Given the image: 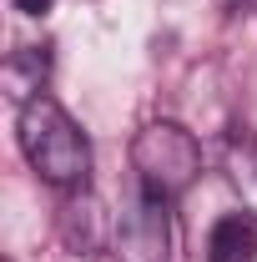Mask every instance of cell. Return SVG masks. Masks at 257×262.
<instances>
[{"instance_id": "cell-4", "label": "cell", "mask_w": 257, "mask_h": 262, "mask_svg": "<svg viewBox=\"0 0 257 262\" xmlns=\"http://www.w3.org/2000/svg\"><path fill=\"white\" fill-rule=\"evenodd\" d=\"M222 177L247 207V217H257V131L232 126L222 136Z\"/></svg>"}, {"instance_id": "cell-6", "label": "cell", "mask_w": 257, "mask_h": 262, "mask_svg": "<svg viewBox=\"0 0 257 262\" xmlns=\"http://www.w3.org/2000/svg\"><path fill=\"white\" fill-rule=\"evenodd\" d=\"M61 232L71 247H81V252H96L101 237H106V217H101L96 196L91 192H66L61 202Z\"/></svg>"}, {"instance_id": "cell-3", "label": "cell", "mask_w": 257, "mask_h": 262, "mask_svg": "<svg viewBox=\"0 0 257 262\" xmlns=\"http://www.w3.org/2000/svg\"><path fill=\"white\" fill-rule=\"evenodd\" d=\"M172 252V222H166V202L157 196H136L121 222L111 227V257L116 262H166Z\"/></svg>"}, {"instance_id": "cell-8", "label": "cell", "mask_w": 257, "mask_h": 262, "mask_svg": "<svg viewBox=\"0 0 257 262\" xmlns=\"http://www.w3.org/2000/svg\"><path fill=\"white\" fill-rule=\"evenodd\" d=\"M10 5H15L20 15H46V10H51L56 0H10Z\"/></svg>"}, {"instance_id": "cell-2", "label": "cell", "mask_w": 257, "mask_h": 262, "mask_svg": "<svg viewBox=\"0 0 257 262\" xmlns=\"http://www.w3.org/2000/svg\"><path fill=\"white\" fill-rule=\"evenodd\" d=\"M131 166H136L141 196L172 202V196H182L197 182V171H202V146H197V136L187 126H177V121H152V126L136 131V141H131Z\"/></svg>"}, {"instance_id": "cell-5", "label": "cell", "mask_w": 257, "mask_h": 262, "mask_svg": "<svg viewBox=\"0 0 257 262\" xmlns=\"http://www.w3.org/2000/svg\"><path fill=\"white\" fill-rule=\"evenodd\" d=\"M207 262H257V222L247 212H227L207 232Z\"/></svg>"}, {"instance_id": "cell-7", "label": "cell", "mask_w": 257, "mask_h": 262, "mask_svg": "<svg viewBox=\"0 0 257 262\" xmlns=\"http://www.w3.org/2000/svg\"><path fill=\"white\" fill-rule=\"evenodd\" d=\"M46 71H51V56L40 51V46H20L10 61H5V86H10V96L20 101H35V96H46L40 86H46Z\"/></svg>"}, {"instance_id": "cell-1", "label": "cell", "mask_w": 257, "mask_h": 262, "mask_svg": "<svg viewBox=\"0 0 257 262\" xmlns=\"http://www.w3.org/2000/svg\"><path fill=\"white\" fill-rule=\"evenodd\" d=\"M15 131H20V151H26L31 171L46 187L86 192V182H91V146H86L81 126L61 111V101H51V96L26 101Z\"/></svg>"}]
</instances>
